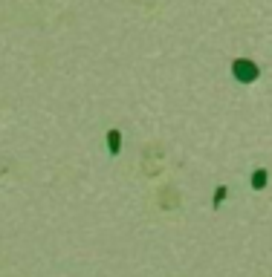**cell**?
I'll list each match as a JSON object with an SVG mask.
<instances>
[{"mask_svg":"<svg viewBox=\"0 0 272 277\" xmlns=\"http://www.w3.org/2000/svg\"><path fill=\"white\" fill-rule=\"evenodd\" d=\"M232 75H235L240 84H252L258 78V66L252 64L249 58H238V61L232 64Z\"/></svg>","mask_w":272,"mask_h":277,"instance_id":"6da1fadb","label":"cell"},{"mask_svg":"<svg viewBox=\"0 0 272 277\" xmlns=\"http://www.w3.org/2000/svg\"><path fill=\"white\" fill-rule=\"evenodd\" d=\"M107 150H110L113 156L122 150V133L119 130H110V133H107Z\"/></svg>","mask_w":272,"mask_h":277,"instance_id":"7a4b0ae2","label":"cell"},{"mask_svg":"<svg viewBox=\"0 0 272 277\" xmlns=\"http://www.w3.org/2000/svg\"><path fill=\"white\" fill-rule=\"evenodd\" d=\"M252 188H255V191H264V188H267V170H255V173H252Z\"/></svg>","mask_w":272,"mask_h":277,"instance_id":"3957f363","label":"cell"},{"mask_svg":"<svg viewBox=\"0 0 272 277\" xmlns=\"http://www.w3.org/2000/svg\"><path fill=\"white\" fill-rule=\"evenodd\" d=\"M223 199H226V188H217V194H214V208L220 205Z\"/></svg>","mask_w":272,"mask_h":277,"instance_id":"277c9868","label":"cell"}]
</instances>
